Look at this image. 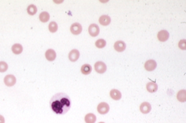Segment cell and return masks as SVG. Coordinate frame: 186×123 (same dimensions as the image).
Wrapping results in <instances>:
<instances>
[{"label":"cell","instance_id":"obj_25","mask_svg":"<svg viewBox=\"0 0 186 123\" xmlns=\"http://www.w3.org/2000/svg\"><path fill=\"white\" fill-rule=\"evenodd\" d=\"M178 47L182 50H185L186 48V41L185 39H182L178 43Z\"/></svg>","mask_w":186,"mask_h":123},{"label":"cell","instance_id":"obj_4","mask_svg":"<svg viewBox=\"0 0 186 123\" xmlns=\"http://www.w3.org/2000/svg\"><path fill=\"white\" fill-rule=\"evenodd\" d=\"M95 69L96 71L99 74H103L106 72L107 67L106 64L103 62H98L95 64Z\"/></svg>","mask_w":186,"mask_h":123},{"label":"cell","instance_id":"obj_5","mask_svg":"<svg viewBox=\"0 0 186 123\" xmlns=\"http://www.w3.org/2000/svg\"><path fill=\"white\" fill-rule=\"evenodd\" d=\"M89 32L91 36L95 37L98 35L100 32V29L98 26L96 24H92L89 28Z\"/></svg>","mask_w":186,"mask_h":123},{"label":"cell","instance_id":"obj_27","mask_svg":"<svg viewBox=\"0 0 186 123\" xmlns=\"http://www.w3.org/2000/svg\"><path fill=\"white\" fill-rule=\"evenodd\" d=\"M99 123H105L104 122H99Z\"/></svg>","mask_w":186,"mask_h":123},{"label":"cell","instance_id":"obj_8","mask_svg":"<svg viewBox=\"0 0 186 123\" xmlns=\"http://www.w3.org/2000/svg\"><path fill=\"white\" fill-rule=\"evenodd\" d=\"M140 111L143 114H148L150 112L152 109L151 105L150 103L147 102L142 103L140 107Z\"/></svg>","mask_w":186,"mask_h":123},{"label":"cell","instance_id":"obj_6","mask_svg":"<svg viewBox=\"0 0 186 123\" xmlns=\"http://www.w3.org/2000/svg\"><path fill=\"white\" fill-rule=\"evenodd\" d=\"M157 66V63L155 61L150 60L146 62L144 65V67L147 71L151 72L154 70L156 68Z\"/></svg>","mask_w":186,"mask_h":123},{"label":"cell","instance_id":"obj_19","mask_svg":"<svg viewBox=\"0 0 186 123\" xmlns=\"http://www.w3.org/2000/svg\"><path fill=\"white\" fill-rule=\"evenodd\" d=\"M23 48V47L19 44H15L13 45L12 47V50L13 52L15 54H20L22 53Z\"/></svg>","mask_w":186,"mask_h":123},{"label":"cell","instance_id":"obj_23","mask_svg":"<svg viewBox=\"0 0 186 123\" xmlns=\"http://www.w3.org/2000/svg\"><path fill=\"white\" fill-rule=\"evenodd\" d=\"M106 45V41L103 39H99L96 41L95 43V45L96 47L102 49Z\"/></svg>","mask_w":186,"mask_h":123},{"label":"cell","instance_id":"obj_26","mask_svg":"<svg viewBox=\"0 0 186 123\" xmlns=\"http://www.w3.org/2000/svg\"><path fill=\"white\" fill-rule=\"evenodd\" d=\"M5 120L3 116L0 115V123H5Z\"/></svg>","mask_w":186,"mask_h":123},{"label":"cell","instance_id":"obj_18","mask_svg":"<svg viewBox=\"0 0 186 123\" xmlns=\"http://www.w3.org/2000/svg\"><path fill=\"white\" fill-rule=\"evenodd\" d=\"M92 70L91 66L89 64H85L82 66L81 69L82 74L84 75H88L91 73Z\"/></svg>","mask_w":186,"mask_h":123},{"label":"cell","instance_id":"obj_16","mask_svg":"<svg viewBox=\"0 0 186 123\" xmlns=\"http://www.w3.org/2000/svg\"><path fill=\"white\" fill-rule=\"evenodd\" d=\"M85 121L86 123H95L96 120V116L92 113H89L85 116Z\"/></svg>","mask_w":186,"mask_h":123},{"label":"cell","instance_id":"obj_3","mask_svg":"<svg viewBox=\"0 0 186 123\" xmlns=\"http://www.w3.org/2000/svg\"><path fill=\"white\" fill-rule=\"evenodd\" d=\"M110 108L109 105L105 102H102L97 106V111L99 114H107L110 111Z\"/></svg>","mask_w":186,"mask_h":123},{"label":"cell","instance_id":"obj_10","mask_svg":"<svg viewBox=\"0 0 186 123\" xmlns=\"http://www.w3.org/2000/svg\"><path fill=\"white\" fill-rule=\"evenodd\" d=\"M80 53L78 50L74 49L69 52V60L72 62H75L79 59Z\"/></svg>","mask_w":186,"mask_h":123},{"label":"cell","instance_id":"obj_15","mask_svg":"<svg viewBox=\"0 0 186 123\" xmlns=\"http://www.w3.org/2000/svg\"><path fill=\"white\" fill-rule=\"evenodd\" d=\"M146 87L147 91L150 93L156 92L158 89V86L156 83L153 82H150L148 83Z\"/></svg>","mask_w":186,"mask_h":123},{"label":"cell","instance_id":"obj_20","mask_svg":"<svg viewBox=\"0 0 186 123\" xmlns=\"http://www.w3.org/2000/svg\"><path fill=\"white\" fill-rule=\"evenodd\" d=\"M40 20L43 22H48L50 18V16L48 12H43L40 14L39 16Z\"/></svg>","mask_w":186,"mask_h":123},{"label":"cell","instance_id":"obj_14","mask_svg":"<svg viewBox=\"0 0 186 123\" xmlns=\"http://www.w3.org/2000/svg\"><path fill=\"white\" fill-rule=\"evenodd\" d=\"M110 96L113 99L115 100H120L122 97L121 93L116 89L112 90L110 92Z\"/></svg>","mask_w":186,"mask_h":123},{"label":"cell","instance_id":"obj_12","mask_svg":"<svg viewBox=\"0 0 186 123\" xmlns=\"http://www.w3.org/2000/svg\"><path fill=\"white\" fill-rule=\"evenodd\" d=\"M45 56L46 59L49 61H53L56 59V53L53 49H49L45 52Z\"/></svg>","mask_w":186,"mask_h":123},{"label":"cell","instance_id":"obj_2","mask_svg":"<svg viewBox=\"0 0 186 123\" xmlns=\"http://www.w3.org/2000/svg\"><path fill=\"white\" fill-rule=\"evenodd\" d=\"M4 82L6 86L10 87H12L16 83V79L13 75H8L4 78Z\"/></svg>","mask_w":186,"mask_h":123},{"label":"cell","instance_id":"obj_21","mask_svg":"<svg viewBox=\"0 0 186 123\" xmlns=\"http://www.w3.org/2000/svg\"><path fill=\"white\" fill-rule=\"evenodd\" d=\"M28 13L30 15H34L36 14L37 12V8L35 5H30L28 7L27 9Z\"/></svg>","mask_w":186,"mask_h":123},{"label":"cell","instance_id":"obj_17","mask_svg":"<svg viewBox=\"0 0 186 123\" xmlns=\"http://www.w3.org/2000/svg\"><path fill=\"white\" fill-rule=\"evenodd\" d=\"M177 97L179 101L184 102L186 101V91L185 90H180L177 93Z\"/></svg>","mask_w":186,"mask_h":123},{"label":"cell","instance_id":"obj_13","mask_svg":"<svg viewBox=\"0 0 186 123\" xmlns=\"http://www.w3.org/2000/svg\"><path fill=\"white\" fill-rule=\"evenodd\" d=\"M99 22L100 24L103 26H107L111 23V19L110 17L107 15H103L99 18Z\"/></svg>","mask_w":186,"mask_h":123},{"label":"cell","instance_id":"obj_1","mask_svg":"<svg viewBox=\"0 0 186 123\" xmlns=\"http://www.w3.org/2000/svg\"><path fill=\"white\" fill-rule=\"evenodd\" d=\"M71 100L69 96L64 93H60L55 94L51 97L49 102L52 111L57 114L63 115L66 114L70 109Z\"/></svg>","mask_w":186,"mask_h":123},{"label":"cell","instance_id":"obj_7","mask_svg":"<svg viewBox=\"0 0 186 123\" xmlns=\"http://www.w3.org/2000/svg\"><path fill=\"white\" fill-rule=\"evenodd\" d=\"M70 30L72 34L74 35H77L82 32V25L78 23H75L71 26Z\"/></svg>","mask_w":186,"mask_h":123},{"label":"cell","instance_id":"obj_11","mask_svg":"<svg viewBox=\"0 0 186 123\" xmlns=\"http://www.w3.org/2000/svg\"><path fill=\"white\" fill-rule=\"evenodd\" d=\"M114 47L115 49L117 52H121L125 50L126 45L124 42L119 41L115 43Z\"/></svg>","mask_w":186,"mask_h":123},{"label":"cell","instance_id":"obj_22","mask_svg":"<svg viewBox=\"0 0 186 123\" xmlns=\"http://www.w3.org/2000/svg\"><path fill=\"white\" fill-rule=\"evenodd\" d=\"M49 31L54 33L56 32L58 29V25L56 22H52L49 23Z\"/></svg>","mask_w":186,"mask_h":123},{"label":"cell","instance_id":"obj_9","mask_svg":"<svg viewBox=\"0 0 186 123\" xmlns=\"http://www.w3.org/2000/svg\"><path fill=\"white\" fill-rule=\"evenodd\" d=\"M170 36L168 32L166 30H162L158 32L157 38L159 40L162 42H165L168 39Z\"/></svg>","mask_w":186,"mask_h":123},{"label":"cell","instance_id":"obj_24","mask_svg":"<svg viewBox=\"0 0 186 123\" xmlns=\"http://www.w3.org/2000/svg\"><path fill=\"white\" fill-rule=\"evenodd\" d=\"M8 68V64L4 62H0V72H5Z\"/></svg>","mask_w":186,"mask_h":123}]
</instances>
